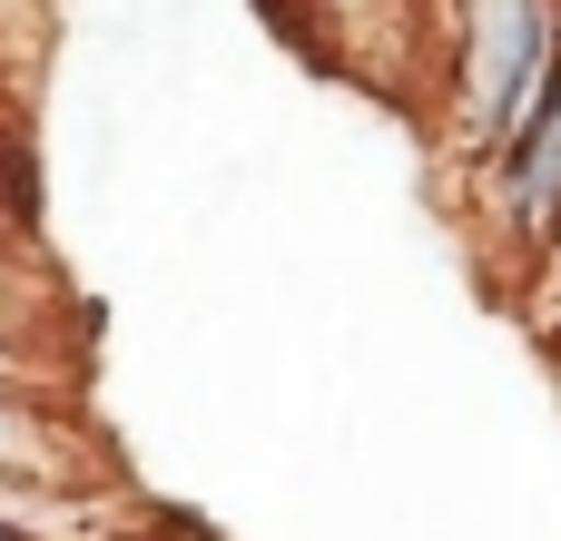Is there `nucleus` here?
<instances>
[{
  "mask_svg": "<svg viewBox=\"0 0 561 541\" xmlns=\"http://www.w3.org/2000/svg\"><path fill=\"white\" fill-rule=\"evenodd\" d=\"M552 69H561V10H473L463 20V108H454V128L503 158L523 138V118L542 108Z\"/></svg>",
  "mask_w": 561,
  "mask_h": 541,
  "instance_id": "1",
  "label": "nucleus"
},
{
  "mask_svg": "<svg viewBox=\"0 0 561 541\" xmlns=\"http://www.w3.org/2000/svg\"><path fill=\"white\" fill-rule=\"evenodd\" d=\"M503 227L533 256L561 237V69H552V89H542V108L523 118V138L503 148Z\"/></svg>",
  "mask_w": 561,
  "mask_h": 541,
  "instance_id": "2",
  "label": "nucleus"
},
{
  "mask_svg": "<svg viewBox=\"0 0 561 541\" xmlns=\"http://www.w3.org/2000/svg\"><path fill=\"white\" fill-rule=\"evenodd\" d=\"M0 541H30V532H10V522H0Z\"/></svg>",
  "mask_w": 561,
  "mask_h": 541,
  "instance_id": "3",
  "label": "nucleus"
}]
</instances>
